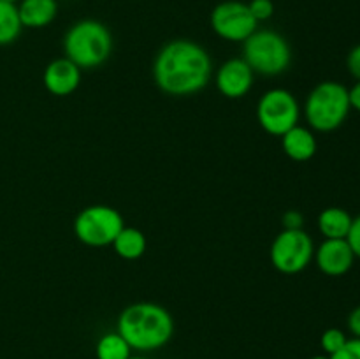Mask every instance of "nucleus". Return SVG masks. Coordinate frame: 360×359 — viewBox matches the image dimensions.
Wrapping results in <instances>:
<instances>
[{"label":"nucleus","instance_id":"nucleus-24","mask_svg":"<svg viewBox=\"0 0 360 359\" xmlns=\"http://www.w3.org/2000/svg\"><path fill=\"white\" fill-rule=\"evenodd\" d=\"M304 225V217L299 210H288L283 215V227L285 229H302Z\"/></svg>","mask_w":360,"mask_h":359},{"label":"nucleus","instance_id":"nucleus-26","mask_svg":"<svg viewBox=\"0 0 360 359\" xmlns=\"http://www.w3.org/2000/svg\"><path fill=\"white\" fill-rule=\"evenodd\" d=\"M348 97H350L352 109L360 113V81H357L352 88H348Z\"/></svg>","mask_w":360,"mask_h":359},{"label":"nucleus","instance_id":"nucleus-14","mask_svg":"<svg viewBox=\"0 0 360 359\" xmlns=\"http://www.w3.org/2000/svg\"><path fill=\"white\" fill-rule=\"evenodd\" d=\"M16 6L23 28H44L58 14L56 0H21Z\"/></svg>","mask_w":360,"mask_h":359},{"label":"nucleus","instance_id":"nucleus-3","mask_svg":"<svg viewBox=\"0 0 360 359\" xmlns=\"http://www.w3.org/2000/svg\"><path fill=\"white\" fill-rule=\"evenodd\" d=\"M65 58L81 70L101 67L112 53V34L102 21L79 20L63 35Z\"/></svg>","mask_w":360,"mask_h":359},{"label":"nucleus","instance_id":"nucleus-29","mask_svg":"<svg viewBox=\"0 0 360 359\" xmlns=\"http://www.w3.org/2000/svg\"><path fill=\"white\" fill-rule=\"evenodd\" d=\"M6 2H11V4H20L21 0H6Z\"/></svg>","mask_w":360,"mask_h":359},{"label":"nucleus","instance_id":"nucleus-21","mask_svg":"<svg viewBox=\"0 0 360 359\" xmlns=\"http://www.w3.org/2000/svg\"><path fill=\"white\" fill-rule=\"evenodd\" d=\"M330 359H360V338H348L347 344L330 355Z\"/></svg>","mask_w":360,"mask_h":359},{"label":"nucleus","instance_id":"nucleus-4","mask_svg":"<svg viewBox=\"0 0 360 359\" xmlns=\"http://www.w3.org/2000/svg\"><path fill=\"white\" fill-rule=\"evenodd\" d=\"M352 111L348 88L338 81H322L309 92L304 104L308 125L316 132H333L347 122Z\"/></svg>","mask_w":360,"mask_h":359},{"label":"nucleus","instance_id":"nucleus-17","mask_svg":"<svg viewBox=\"0 0 360 359\" xmlns=\"http://www.w3.org/2000/svg\"><path fill=\"white\" fill-rule=\"evenodd\" d=\"M23 25L16 4L0 0V46H7L20 37Z\"/></svg>","mask_w":360,"mask_h":359},{"label":"nucleus","instance_id":"nucleus-13","mask_svg":"<svg viewBox=\"0 0 360 359\" xmlns=\"http://www.w3.org/2000/svg\"><path fill=\"white\" fill-rule=\"evenodd\" d=\"M281 146H283L285 155L295 162H308L309 158L315 157L316 148V137L308 127L295 125L288 132L281 136Z\"/></svg>","mask_w":360,"mask_h":359},{"label":"nucleus","instance_id":"nucleus-8","mask_svg":"<svg viewBox=\"0 0 360 359\" xmlns=\"http://www.w3.org/2000/svg\"><path fill=\"white\" fill-rule=\"evenodd\" d=\"M315 257V243L304 229H283L271 245V264L283 275H297Z\"/></svg>","mask_w":360,"mask_h":359},{"label":"nucleus","instance_id":"nucleus-18","mask_svg":"<svg viewBox=\"0 0 360 359\" xmlns=\"http://www.w3.org/2000/svg\"><path fill=\"white\" fill-rule=\"evenodd\" d=\"M130 352H132L130 345L118 333L104 334L95 347L97 359H129Z\"/></svg>","mask_w":360,"mask_h":359},{"label":"nucleus","instance_id":"nucleus-19","mask_svg":"<svg viewBox=\"0 0 360 359\" xmlns=\"http://www.w3.org/2000/svg\"><path fill=\"white\" fill-rule=\"evenodd\" d=\"M347 340H348V336L345 334V331L338 329V327H329V329H326L322 333L320 345H322L323 352H326V354L330 358V355L336 354V352L340 351L345 344H347Z\"/></svg>","mask_w":360,"mask_h":359},{"label":"nucleus","instance_id":"nucleus-1","mask_svg":"<svg viewBox=\"0 0 360 359\" xmlns=\"http://www.w3.org/2000/svg\"><path fill=\"white\" fill-rule=\"evenodd\" d=\"M213 74L211 56L199 42L172 39L165 42L153 62V80L164 94L188 97L207 87Z\"/></svg>","mask_w":360,"mask_h":359},{"label":"nucleus","instance_id":"nucleus-11","mask_svg":"<svg viewBox=\"0 0 360 359\" xmlns=\"http://www.w3.org/2000/svg\"><path fill=\"white\" fill-rule=\"evenodd\" d=\"M255 73L243 58H231L218 69L214 83L227 99H241L252 90Z\"/></svg>","mask_w":360,"mask_h":359},{"label":"nucleus","instance_id":"nucleus-20","mask_svg":"<svg viewBox=\"0 0 360 359\" xmlns=\"http://www.w3.org/2000/svg\"><path fill=\"white\" fill-rule=\"evenodd\" d=\"M248 7H250V13H252L253 18L257 20V23L271 20L274 14L273 0H250Z\"/></svg>","mask_w":360,"mask_h":359},{"label":"nucleus","instance_id":"nucleus-23","mask_svg":"<svg viewBox=\"0 0 360 359\" xmlns=\"http://www.w3.org/2000/svg\"><path fill=\"white\" fill-rule=\"evenodd\" d=\"M347 69L355 80L360 81V44L354 46L347 56Z\"/></svg>","mask_w":360,"mask_h":359},{"label":"nucleus","instance_id":"nucleus-15","mask_svg":"<svg viewBox=\"0 0 360 359\" xmlns=\"http://www.w3.org/2000/svg\"><path fill=\"white\" fill-rule=\"evenodd\" d=\"M352 217L345 208L330 206L319 215V231L326 239H347L352 227Z\"/></svg>","mask_w":360,"mask_h":359},{"label":"nucleus","instance_id":"nucleus-28","mask_svg":"<svg viewBox=\"0 0 360 359\" xmlns=\"http://www.w3.org/2000/svg\"><path fill=\"white\" fill-rule=\"evenodd\" d=\"M311 359H330V358H327V355H315V358Z\"/></svg>","mask_w":360,"mask_h":359},{"label":"nucleus","instance_id":"nucleus-6","mask_svg":"<svg viewBox=\"0 0 360 359\" xmlns=\"http://www.w3.org/2000/svg\"><path fill=\"white\" fill-rule=\"evenodd\" d=\"M125 227L122 213L105 204H94L77 213L74 220V234L88 246L112 245L120 231Z\"/></svg>","mask_w":360,"mask_h":359},{"label":"nucleus","instance_id":"nucleus-22","mask_svg":"<svg viewBox=\"0 0 360 359\" xmlns=\"http://www.w3.org/2000/svg\"><path fill=\"white\" fill-rule=\"evenodd\" d=\"M347 241L348 245H350L352 252L355 253V257H359L360 259V215L352 220V227L347 236Z\"/></svg>","mask_w":360,"mask_h":359},{"label":"nucleus","instance_id":"nucleus-10","mask_svg":"<svg viewBox=\"0 0 360 359\" xmlns=\"http://www.w3.org/2000/svg\"><path fill=\"white\" fill-rule=\"evenodd\" d=\"M313 259L327 277H343L352 270L357 257L352 252L347 239H323L322 245L315 248Z\"/></svg>","mask_w":360,"mask_h":359},{"label":"nucleus","instance_id":"nucleus-27","mask_svg":"<svg viewBox=\"0 0 360 359\" xmlns=\"http://www.w3.org/2000/svg\"><path fill=\"white\" fill-rule=\"evenodd\" d=\"M129 359H148V358H143V355H130Z\"/></svg>","mask_w":360,"mask_h":359},{"label":"nucleus","instance_id":"nucleus-25","mask_svg":"<svg viewBox=\"0 0 360 359\" xmlns=\"http://www.w3.org/2000/svg\"><path fill=\"white\" fill-rule=\"evenodd\" d=\"M348 329H350V333L354 334V338H360V305L355 306L354 310L350 312V315H348Z\"/></svg>","mask_w":360,"mask_h":359},{"label":"nucleus","instance_id":"nucleus-9","mask_svg":"<svg viewBox=\"0 0 360 359\" xmlns=\"http://www.w3.org/2000/svg\"><path fill=\"white\" fill-rule=\"evenodd\" d=\"M211 28L220 39L229 42H245L259 23L250 13L248 4L241 0H225L211 11Z\"/></svg>","mask_w":360,"mask_h":359},{"label":"nucleus","instance_id":"nucleus-2","mask_svg":"<svg viewBox=\"0 0 360 359\" xmlns=\"http://www.w3.org/2000/svg\"><path fill=\"white\" fill-rule=\"evenodd\" d=\"M118 334L139 352L162 348L174 333V320L162 305L141 301L129 305L118 317Z\"/></svg>","mask_w":360,"mask_h":359},{"label":"nucleus","instance_id":"nucleus-7","mask_svg":"<svg viewBox=\"0 0 360 359\" xmlns=\"http://www.w3.org/2000/svg\"><path fill=\"white\" fill-rule=\"evenodd\" d=\"M301 108L292 92L285 88H271L257 104V120L271 136L281 137L285 132L299 125Z\"/></svg>","mask_w":360,"mask_h":359},{"label":"nucleus","instance_id":"nucleus-12","mask_svg":"<svg viewBox=\"0 0 360 359\" xmlns=\"http://www.w3.org/2000/svg\"><path fill=\"white\" fill-rule=\"evenodd\" d=\"M46 90L56 97H65V95L74 94L81 83V69L69 58H56L49 62L44 69Z\"/></svg>","mask_w":360,"mask_h":359},{"label":"nucleus","instance_id":"nucleus-5","mask_svg":"<svg viewBox=\"0 0 360 359\" xmlns=\"http://www.w3.org/2000/svg\"><path fill=\"white\" fill-rule=\"evenodd\" d=\"M243 60L255 74L280 76L292 63V48L287 39L276 30L257 28L243 42Z\"/></svg>","mask_w":360,"mask_h":359},{"label":"nucleus","instance_id":"nucleus-16","mask_svg":"<svg viewBox=\"0 0 360 359\" xmlns=\"http://www.w3.org/2000/svg\"><path fill=\"white\" fill-rule=\"evenodd\" d=\"M146 236L136 227H123L112 241V248L122 259L136 260L146 252Z\"/></svg>","mask_w":360,"mask_h":359}]
</instances>
